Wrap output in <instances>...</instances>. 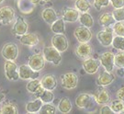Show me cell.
<instances>
[{"instance_id": "obj_22", "label": "cell", "mask_w": 124, "mask_h": 114, "mask_svg": "<svg viewBox=\"0 0 124 114\" xmlns=\"http://www.w3.org/2000/svg\"><path fill=\"white\" fill-rule=\"evenodd\" d=\"M41 17L43 18V20L50 25H52L53 22L56 21L58 19L57 14L55 12V10L52 8L43 9L42 12H41Z\"/></svg>"}, {"instance_id": "obj_20", "label": "cell", "mask_w": 124, "mask_h": 114, "mask_svg": "<svg viewBox=\"0 0 124 114\" xmlns=\"http://www.w3.org/2000/svg\"><path fill=\"white\" fill-rule=\"evenodd\" d=\"M36 98H40L43 103H52L54 99V95L52 90H47L42 87L34 94Z\"/></svg>"}, {"instance_id": "obj_12", "label": "cell", "mask_w": 124, "mask_h": 114, "mask_svg": "<svg viewBox=\"0 0 124 114\" xmlns=\"http://www.w3.org/2000/svg\"><path fill=\"white\" fill-rule=\"evenodd\" d=\"M82 65H83V68L85 71V73H87L89 75H94L98 71L99 66L101 65V64H100L99 60L88 57V58L85 59L83 61Z\"/></svg>"}, {"instance_id": "obj_42", "label": "cell", "mask_w": 124, "mask_h": 114, "mask_svg": "<svg viewBox=\"0 0 124 114\" xmlns=\"http://www.w3.org/2000/svg\"><path fill=\"white\" fill-rule=\"evenodd\" d=\"M5 98H6V95H5L3 92H1V91H0V103H1V102H3V101L5 100Z\"/></svg>"}, {"instance_id": "obj_26", "label": "cell", "mask_w": 124, "mask_h": 114, "mask_svg": "<svg viewBox=\"0 0 124 114\" xmlns=\"http://www.w3.org/2000/svg\"><path fill=\"white\" fill-rule=\"evenodd\" d=\"M64 20L62 18H58L56 21H54L51 26V30L55 34H63L65 31V24Z\"/></svg>"}, {"instance_id": "obj_38", "label": "cell", "mask_w": 124, "mask_h": 114, "mask_svg": "<svg viewBox=\"0 0 124 114\" xmlns=\"http://www.w3.org/2000/svg\"><path fill=\"white\" fill-rule=\"evenodd\" d=\"M114 8H120L124 7V0H109Z\"/></svg>"}, {"instance_id": "obj_1", "label": "cell", "mask_w": 124, "mask_h": 114, "mask_svg": "<svg viewBox=\"0 0 124 114\" xmlns=\"http://www.w3.org/2000/svg\"><path fill=\"white\" fill-rule=\"evenodd\" d=\"M42 54L44 56L46 62H50L54 65H59L62 61V55L61 53L55 49L53 45L52 46H46L42 51Z\"/></svg>"}, {"instance_id": "obj_2", "label": "cell", "mask_w": 124, "mask_h": 114, "mask_svg": "<svg viewBox=\"0 0 124 114\" xmlns=\"http://www.w3.org/2000/svg\"><path fill=\"white\" fill-rule=\"evenodd\" d=\"M98 41L104 47H108L112 44V41L114 38V31L110 27H105L104 30L100 31L97 35Z\"/></svg>"}, {"instance_id": "obj_25", "label": "cell", "mask_w": 124, "mask_h": 114, "mask_svg": "<svg viewBox=\"0 0 124 114\" xmlns=\"http://www.w3.org/2000/svg\"><path fill=\"white\" fill-rule=\"evenodd\" d=\"M58 110L61 113H69L72 110V102L68 98H62L59 101Z\"/></svg>"}, {"instance_id": "obj_44", "label": "cell", "mask_w": 124, "mask_h": 114, "mask_svg": "<svg viewBox=\"0 0 124 114\" xmlns=\"http://www.w3.org/2000/svg\"><path fill=\"white\" fill-rule=\"evenodd\" d=\"M51 0H41L40 1V4H44V3H48V2H50Z\"/></svg>"}, {"instance_id": "obj_24", "label": "cell", "mask_w": 124, "mask_h": 114, "mask_svg": "<svg viewBox=\"0 0 124 114\" xmlns=\"http://www.w3.org/2000/svg\"><path fill=\"white\" fill-rule=\"evenodd\" d=\"M98 22L102 27H110L111 25H114L116 22L115 18L111 13H103L98 18Z\"/></svg>"}, {"instance_id": "obj_31", "label": "cell", "mask_w": 124, "mask_h": 114, "mask_svg": "<svg viewBox=\"0 0 124 114\" xmlns=\"http://www.w3.org/2000/svg\"><path fill=\"white\" fill-rule=\"evenodd\" d=\"M109 107L114 113H123L124 112V102L119 98L111 101Z\"/></svg>"}, {"instance_id": "obj_11", "label": "cell", "mask_w": 124, "mask_h": 114, "mask_svg": "<svg viewBox=\"0 0 124 114\" xmlns=\"http://www.w3.org/2000/svg\"><path fill=\"white\" fill-rule=\"evenodd\" d=\"M15 18V10L11 7H3L0 8V25H8Z\"/></svg>"}, {"instance_id": "obj_21", "label": "cell", "mask_w": 124, "mask_h": 114, "mask_svg": "<svg viewBox=\"0 0 124 114\" xmlns=\"http://www.w3.org/2000/svg\"><path fill=\"white\" fill-rule=\"evenodd\" d=\"M41 87L47 90H52L53 91L54 88L57 87V80L53 75H45L42 79L40 80Z\"/></svg>"}, {"instance_id": "obj_5", "label": "cell", "mask_w": 124, "mask_h": 114, "mask_svg": "<svg viewBox=\"0 0 124 114\" xmlns=\"http://www.w3.org/2000/svg\"><path fill=\"white\" fill-rule=\"evenodd\" d=\"M2 55L6 60L8 61H16L18 55V48L17 44L13 42H8L5 44L2 49Z\"/></svg>"}, {"instance_id": "obj_13", "label": "cell", "mask_w": 124, "mask_h": 114, "mask_svg": "<svg viewBox=\"0 0 124 114\" xmlns=\"http://www.w3.org/2000/svg\"><path fill=\"white\" fill-rule=\"evenodd\" d=\"M114 53L111 52H105L99 57V61L101 65L105 68V70L108 72H112L114 68Z\"/></svg>"}, {"instance_id": "obj_10", "label": "cell", "mask_w": 124, "mask_h": 114, "mask_svg": "<svg viewBox=\"0 0 124 114\" xmlns=\"http://www.w3.org/2000/svg\"><path fill=\"white\" fill-rule=\"evenodd\" d=\"M45 59L42 53H36L31 55L29 58V62L28 65L31 66V68L34 71H38L40 72V70H42L45 66Z\"/></svg>"}, {"instance_id": "obj_6", "label": "cell", "mask_w": 124, "mask_h": 114, "mask_svg": "<svg viewBox=\"0 0 124 114\" xmlns=\"http://www.w3.org/2000/svg\"><path fill=\"white\" fill-rule=\"evenodd\" d=\"M95 102L96 101L93 95L87 93H82L75 98V105L79 109H89L94 105Z\"/></svg>"}, {"instance_id": "obj_28", "label": "cell", "mask_w": 124, "mask_h": 114, "mask_svg": "<svg viewBox=\"0 0 124 114\" xmlns=\"http://www.w3.org/2000/svg\"><path fill=\"white\" fill-rule=\"evenodd\" d=\"M0 113L1 114H17L18 113V109L15 104L11 102H7L2 106L0 109Z\"/></svg>"}, {"instance_id": "obj_7", "label": "cell", "mask_w": 124, "mask_h": 114, "mask_svg": "<svg viewBox=\"0 0 124 114\" xmlns=\"http://www.w3.org/2000/svg\"><path fill=\"white\" fill-rule=\"evenodd\" d=\"M18 75L19 78L23 80H31L36 79L40 76V73L38 71H34L29 65H22L18 67Z\"/></svg>"}, {"instance_id": "obj_37", "label": "cell", "mask_w": 124, "mask_h": 114, "mask_svg": "<svg viewBox=\"0 0 124 114\" xmlns=\"http://www.w3.org/2000/svg\"><path fill=\"white\" fill-rule=\"evenodd\" d=\"M109 4V0H94V7L97 8V10H100L102 8H106Z\"/></svg>"}, {"instance_id": "obj_8", "label": "cell", "mask_w": 124, "mask_h": 114, "mask_svg": "<svg viewBox=\"0 0 124 114\" xmlns=\"http://www.w3.org/2000/svg\"><path fill=\"white\" fill-rule=\"evenodd\" d=\"M74 35L79 43L89 42V41L92 39V32L90 31L89 28L85 26L77 27L74 31Z\"/></svg>"}, {"instance_id": "obj_33", "label": "cell", "mask_w": 124, "mask_h": 114, "mask_svg": "<svg viewBox=\"0 0 124 114\" xmlns=\"http://www.w3.org/2000/svg\"><path fill=\"white\" fill-rule=\"evenodd\" d=\"M40 112L45 114H53L56 112V107L53 106V104H51V103H44L41 106Z\"/></svg>"}, {"instance_id": "obj_17", "label": "cell", "mask_w": 124, "mask_h": 114, "mask_svg": "<svg viewBox=\"0 0 124 114\" xmlns=\"http://www.w3.org/2000/svg\"><path fill=\"white\" fill-rule=\"evenodd\" d=\"M75 53L80 58L86 59L91 56V54H92V47L88 42L80 43L75 49Z\"/></svg>"}, {"instance_id": "obj_35", "label": "cell", "mask_w": 124, "mask_h": 114, "mask_svg": "<svg viewBox=\"0 0 124 114\" xmlns=\"http://www.w3.org/2000/svg\"><path fill=\"white\" fill-rule=\"evenodd\" d=\"M113 31L117 36L124 37V23L123 21L116 22L113 26Z\"/></svg>"}, {"instance_id": "obj_4", "label": "cell", "mask_w": 124, "mask_h": 114, "mask_svg": "<svg viewBox=\"0 0 124 114\" xmlns=\"http://www.w3.org/2000/svg\"><path fill=\"white\" fill-rule=\"evenodd\" d=\"M5 75L6 77L10 80V81H17L19 79V75H18V67L17 64L14 61H8L5 63Z\"/></svg>"}, {"instance_id": "obj_45", "label": "cell", "mask_w": 124, "mask_h": 114, "mask_svg": "<svg viewBox=\"0 0 124 114\" xmlns=\"http://www.w3.org/2000/svg\"><path fill=\"white\" fill-rule=\"evenodd\" d=\"M2 2H4V0H0V4H1Z\"/></svg>"}, {"instance_id": "obj_41", "label": "cell", "mask_w": 124, "mask_h": 114, "mask_svg": "<svg viewBox=\"0 0 124 114\" xmlns=\"http://www.w3.org/2000/svg\"><path fill=\"white\" fill-rule=\"evenodd\" d=\"M117 74L120 76H124V68H120L119 70L117 71Z\"/></svg>"}, {"instance_id": "obj_14", "label": "cell", "mask_w": 124, "mask_h": 114, "mask_svg": "<svg viewBox=\"0 0 124 114\" xmlns=\"http://www.w3.org/2000/svg\"><path fill=\"white\" fill-rule=\"evenodd\" d=\"M96 103L98 105H106L111 101V95L106 88H99L93 95Z\"/></svg>"}, {"instance_id": "obj_43", "label": "cell", "mask_w": 124, "mask_h": 114, "mask_svg": "<svg viewBox=\"0 0 124 114\" xmlns=\"http://www.w3.org/2000/svg\"><path fill=\"white\" fill-rule=\"evenodd\" d=\"M29 1L31 2V4L37 5V4H39V3H40V1H41V0H29Z\"/></svg>"}, {"instance_id": "obj_32", "label": "cell", "mask_w": 124, "mask_h": 114, "mask_svg": "<svg viewBox=\"0 0 124 114\" xmlns=\"http://www.w3.org/2000/svg\"><path fill=\"white\" fill-rule=\"evenodd\" d=\"M116 50L120 51H124V37L122 36H117L116 35L113 38L112 44H111Z\"/></svg>"}, {"instance_id": "obj_9", "label": "cell", "mask_w": 124, "mask_h": 114, "mask_svg": "<svg viewBox=\"0 0 124 114\" xmlns=\"http://www.w3.org/2000/svg\"><path fill=\"white\" fill-rule=\"evenodd\" d=\"M52 45L60 53H63L68 49V41L64 34H55L52 38Z\"/></svg>"}, {"instance_id": "obj_19", "label": "cell", "mask_w": 124, "mask_h": 114, "mask_svg": "<svg viewBox=\"0 0 124 114\" xmlns=\"http://www.w3.org/2000/svg\"><path fill=\"white\" fill-rule=\"evenodd\" d=\"M39 41H40L39 37L35 33H26L24 35L20 36V38H19L20 43L25 46H29V47L36 46L39 43Z\"/></svg>"}, {"instance_id": "obj_34", "label": "cell", "mask_w": 124, "mask_h": 114, "mask_svg": "<svg viewBox=\"0 0 124 114\" xmlns=\"http://www.w3.org/2000/svg\"><path fill=\"white\" fill-rule=\"evenodd\" d=\"M114 65L119 68H124V51H121L114 56Z\"/></svg>"}, {"instance_id": "obj_36", "label": "cell", "mask_w": 124, "mask_h": 114, "mask_svg": "<svg viewBox=\"0 0 124 114\" xmlns=\"http://www.w3.org/2000/svg\"><path fill=\"white\" fill-rule=\"evenodd\" d=\"M112 15L117 22L124 21V7L120 8H115L112 12Z\"/></svg>"}, {"instance_id": "obj_23", "label": "cell", "mask_w": 124, "mask_h": 114, "mask_svg": "<svg viewBox=\"0 0 124 114\" xmlns=\"http://www.w3.org/2000/svg\"><path fill=\"white\" fill-rule=\"evenodd\" d=\"M43 102L40 98H36L35 100L28 102L26 105V111L29 113H38L40 112Z\"/></svg>"}, {"instance_id": "obj_29", "label": "cell", "mask_w": 124, "mask_h": 114, "mask_svg": "<svg viewBox=\"0 0 124 114\" xmlns=\"http://www.w3.org/2000/svg\"><path fill=\"white\" fill-rule=\"evenodd\" d=\"M40 88H41V84H40V81L38 78L31 79L26 86L27 90L30 93H32V94H35Z\"/></svg>"}, {"instance_id": "obj_16", "label": "cell", "mask_w": 124, "mask_h": 114, "mask_svg": "<svg viewBox=\"0 0 124 114\" xmlns=\"http://www.w3.org/2000/svg\"><path fill=\"white\" fill-rule=\"evenodd\" d=\"M114 80H115V75L111 74V72H108L105 70L99 74L98 77L97 78V84L98 87H107L109 86Z\"/></svg>"}, {"instance_id": "obj_15", "label": "cell", "mask_w": 124, "mask_h": 114, "mask_svg": "<svg viewBox=\"0 0 124 114\" xmlns=\"http://www.w3.org/2000/svg\"><path fill=\"white\" fill-rule=\"evenodd\" d=\"M28 28L29 26H28L26 20L22 17H18L12 28V33L14 35L22 36L28 32Z\"/></svg>"}, {"instance_id": "obj_27", "label": "cell", "mask_w": 124, "mask_h": 114, "mask_svg": "<svg viewBox=\"0 0 124 114\" xmlns=\"http://www.w3.org/2000/svg\"><path fill=\"white\" fill-rule=\"evenodd\" d=\"M79 21L82 24V26L87 27V28H92L94 26V18L92 16L87 12L81 13L79 16Z\"/></svg>"}, {"instance_id": "obj_3", "label": "cell", "mask_w": 124, "mask_h": 114, "mask_svg": "<svg viewBox=\"0 0 124 114\" xmlns=\"http://www.w3.org/2000/svg\"><path fill=\"white\" fill-rule=\"evenodd\" d=\"M78 84V77L75 73H65L61 75V85L63 88L67 90H71L76 88Z\"/></svg>"}, {"instance_id": "obj_39", "label": "cell", "mask_w": 124, "mask_h": 114, "mask_svg": "<svg viewBox=\"0 0 124 114\" xmlns=\"http://www.w3.org/2000/svg\"><path fill=\"white\" fill-rule=\"evenodd\" d=\"M100 113L102 114H111V113H114L113 111H112V110H111V108L109 107V106H107L104 105L103 107H101V109H100Z\"/></svg>"}, {"instance_id": "obj_40", "label": "cell", "mask_w": 124, "mask_h": 114, "mask_svg": "<svg viewBox=\"0 0 124 114\" xmlns=\"http://www.w3.org/2000/svg\"><path fill=\"white\" fill-rule=\"evenodd\" d=\"M117 98L124 102V87L123 88H120V89L117 91Z\"/></svg>"}, {"instance_id": "obj_18", "label": "cell", "mask_w": 124, "mask_h": 114, "mask_svg": "<svg viewBox=\"0 0 124 114\" xmlns=\"http://www.w3.org/2000/svg\"><path fill=\"white\" fill-rule=\"evenodd\" d=\"M80 13L76 8H65L62 11V19L66 22H75L79 19Z\"/></svg>"}, {"instance_id": "obj_30", "label": "cell", "mask_w": 124, "mask_h": 114, "mask_svg": "<svg viewBox=\"0 0 124 114\" xmlns=\"http://www.w3.org/2000/svg\"><path fill=\"white\" fill-rule=\"evenodd\" d=\"M91 8V4L88 0H75V8L79 12H87Z\"/></svg>"}]
</instances>
